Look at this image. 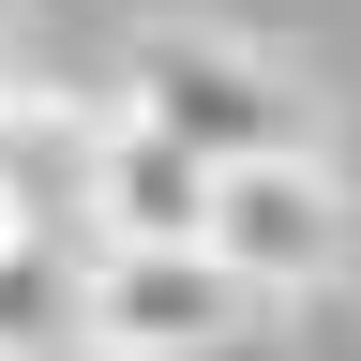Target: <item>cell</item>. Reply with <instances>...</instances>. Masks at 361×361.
<instances>
[{
    "label": "cell",
    "mask_w": 361,
    "mask_h": 361,
    "mask_svg": "<svg viewBox=\"0 0 361 361\" xmlns=\"http://www.w3.org/2000/svg\"><path fill=\"white\" fill-rule=\"evenodd\" d=\"M106 135H121V106H75V90H0V226L90 241V196H106Z\"/></svg>",
    "instance_id": "277c9868"
},
{
    "label": "cell",
    "mask_w": 361,
    "mask_h": 361,
    "mask_svg": "<svg viewBox=\"0 0 361 361\" xmlns=\"http://www.w3.org/2000/svg\"><path fill=\"white\" fill-rule=\"evenodd\" d=\"M346 180L316 166V151H271V166H226V211H211V256L241 271L256 301H301V286H331L346 271Z\"/></svg>",
    "instance_id": "3957f363"
},
{
    "label": "cell",
    "mask_w": 361,
    "mask_h": 361,
    "mask_svg": "<svg viewBox=\"0 0 361 361\" xmlns=\"http://www.w3.org/2000/svg\"><path fill=\"white\" fill-rule=\"evenodd\" d=\"M0 241H16V226H0Z\"/></svg>",
    "instance_id": "52a82bcc"
},
{
    "label": "cell",
    "mask_w": 361,
    "mask_h": 361,
    "mask_svg": "<svg viewBox=\"0 0 361 361\" xmlns=\"http://www.w3.org/2000/svg\"><path fill=\"white\" fill-rule=\"evenodd\" d=\"M90 271H106V241L16 226L0 241V361H90Z\"/></svg>",
    "instance_id": "8992f818"
},
{
    "label": "cell",
    "mask_w": 361,
    "mask_h": 361,
    "mask_svg": "<svg viewBox=\"0 0 361 361\" xmlns=\"http://www.w3.org/2000/svg\"><path fill=\"white\" fill-rule=\"evenodd\" d=\"M0 90H16V75H0Z\"/></svg>",
    "instance_id": "ba28073f"
},
{
    "label": "cell",
    "mask_w": 361,
    "mask_h": 361,
    "mask_svg": "<svg viewBox=\"0 0 361 361\" xmlns=\"http://www.w3.org/2000/svg\"><path fill=\"white\" fill-rule=\"evenodd\" d=\"M121 121L180 135L196 166H271V151H301V90L271 75L256 45H226V30H135Z\"/></svg>",
    "instance_id": "6da1fadb"
},
{
    "label": "cell",
    "mask_w": 361,
    "mask_h": 361,
    "mask_svg": "<svg viewBox=\"0 0 361 361\" xmlns=\"http://www.w3.org/2000/svg\"><path fill=\"white\" fill-rule=\"evenodd\" d=\"M256 331V286L226 271L211 241H180V256H121L90 271V361H226Z\"/></svg>",
    "instance_id": "7a4b0ae2"
},
{
    "label": "cell",
    "mask_w": 361,
    "mask_h": 361,
    "mask_svg": "<svg viewBox=\"0 0 361 361\" xmlns=\"http://www.w3.org/2000/svg\"><path fill=\"white\" fill-rule=\"evenodd\" d=\"M211 211H226V166H196V151H180V135H151V121L106 135L90 241H121V256H180V241H211Z\"/></svg>",
    "instance_id": "5b68a950"
}]
</instances>
